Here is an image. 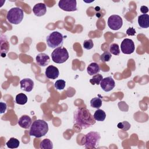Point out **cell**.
Segmentation results:
<instances>
[{
    "mask_svg": "<svg viewBox=\"0 0 149 149\" xmlns=\"http://www.w3.org/2000/svg\"><path fill=\"white\" fill-rule=\"evenodd\" d=\"M100 84L102 89L106 92L110 91L115 86V81L111 76L103 78L101 81Z\"/></svg>",
    "mask_w": 149,
    "mask_h": 149,
    "instance_id": "obj_10",
    "label": "cell"
},
{
    "mask_svg": "<svg viewBox=\"0 0 149 149\" xmlns=\"http://www.w3.org/2000/svg\"><path fill=\"white\" fill-rule=\"evenodd\" d=\"M45 74L49 79H55L59 76V71L56 67L53 65H49L45 69Z\"/></svg>",
    "mask_w": 149,
    "mask_h": 149,
    "instance_id": "obj_11",
    "label": "cell"
},
{
    "mask_svg": "<svg viewBox=\"0 0 149 149\" xmlns=\"http://www.w3.org/2000/svg\"><path fill=\"white\" fill-rule=\"evenodd\" d=\"M140 11L143 14H146L148 12V8L146 6H141L140 8Z\"/></svg>",
    "mask_w": 149,
    "mask_h": 149,
    "instance_id": "obj_31",
    "label": "cell"
},
{
    "mask_svg": "<svg viewBox=\"0 0 149 149\" xmlns=\"http://www.w3.org/2000/svg\"><path fill=\"white\" fill-rule=\"evenodd\" d=\"M111 54L108 51H105L104 53H102L100 56V59L103 62H108L110 61L111 58Z\"/></svg>",
    "mask_w": 149,
    "mask_h": 149,
    "instance_id": "obj_27",
    "label": "cell"
},
{
    "mask_svg": "<svg viewBox=\"0 0 149 149\" xmlns=\"http://www.w3.org/2000/svg\"><path fill=\"white\" fill-rule=\"evenodd\" d=\"M36 59L37 63L40 66H45L49 63L50 61L49 56L45 53L38 54L36 56Z\"/></svg>",
    "mask_w": 149,
    "mask_h": 149,
    "instance_id": "obj_14",
    "label": "cell"
},
{
    "mask_svg": "<svg viewBox=\"0 0 149 149\" xmlns=\"http://www.w3.org/2000/svg\"><path fill=\"white\" fill-rule=\"evenodd\" d=\"M24 17L23 10L19 7H14L8 10L6 15L8 21L13 24H18L21 23Z\"/></svg>",
    "mask_w": 149,
    "mask_h": 149,
    "instance_id": "obj_4",
    "label": "cell"
},
{
    "mask_svg": "<svg viewBox=\"0 0 149 149\" xmlns=\"http://www.w3.org/2000/svg\"><path fill=\"white\" fill-rule=\"evenodd\" d=\"M87 72L90 76H94L98 74L100 72V68L98 63L93 62L90 63L87 68Z\"/></svg>",
    "mask_w": 149,
    "mask_h": 149,
    "instance_id": "obj_17",
    "label": "cell"
},
{
    "mask_svg": "<svg viewBox=\"0 0 149 149\" xmlns=\"http://www.w3.org/2000/svg\"><path fill=\"white\" fill-rule=\"evenodd\" d=\"M59 7L66 12L77 10V2L76 0H61L58 2Z\"/></svg>",
    "mask_w": 149,
    "mask_h": 149,
    "instance_id": "obj_8",
    "label": "cell"
},
{
    "mask_svg": "<svg viewBox=\"0 0 149 149\" xmlns=\"http://www.w3.org/2000/svg\"><path fill=\"white\" fill-rule=\"evenodd\" d=\"M0 104H1V113H3L6 111L7 108V105L6 103L2 102H1Z\"/></svg>",
    "mask_w": 149,
    "mask_h": 149,
    "instance_id": "obj_30",
    "label": "cell"
},
{
    "mask_svg": "<svg viewBox=\"0 0 149 149\" xmlns=\"http://www.w3.org/2000/svg\"><path fill=\"white\" fill-rule=\"evenodd\" d=\"M66 85V82L64 80L59 79L55 81L54 84V86L56 90H63Z\"/></svg>",
    "mask_w": 149,
    "mask_h": 149,
    "instance_id": "obj_26",
    "label": "cell"
},
{
    "mask_svg": "<svg viewBox=\"0 0 149 149\" xmlns=\"http://www.w3.org/2000/svg\"><path fill=\"white\" fill-rule=\"evenodd\" d=\"M121 51L125 54H132L135 49L134 44L132 40L129 38L124 39L120 44Z\"/></svg>",
    "mask_w": 149,
    "mask_h": 149,
    "instance_id": "obj_9",
    "label": "cell"
},
{
    "mask_svg": "<svg viewBox=\"0 0 149 149\" xmlns=\"http://www.w3.org/2000/svg\"><path fill=\"white\" fill-rule=\"evenodd\" d=\"M46 41L48 46L51 48L61 47L63 42V36L61 33L54 31L47 36Z\"/></svg>",
    "mask_w": 149,
    "mask_h": 149,
    "instance_id": "obj_5",
    "label": "cell"
},
{
    "mask_svg": "<svg viewBox=\"0 0 149 149\" xmlns=\"http://www.w3.org/2000/svg\"><path fill=\"white\" fill-rule=\"evenodd\" d=\"M15 101L17 104L24 105L27 102V97L23 93H19L16 96Z\"/></svg>",
    "mask_w": 149,
    "mask_h": 149,
    "instance_id": "obj_20",
    "label": "cell"
},
{
    "mask_svg": "<svg viewBox=\"0 0 149 149\" xmlns=\"http://www.w3.org/2000/svg\"><path fill=\"white\" fill-rule=\"evenodd\" d=\"M20 84L21 89L26 92L31 91L34 87V81L29 78H25L21 80Z\"/></svg>",
    "mask_w": 149,
    "mask_h": 149,
    "instance_id": "obj_12",
    "label": "cell"
},
{
    "mask_svg": "<svg viewBox=\"0 0 149 149\" xmlns=\"http://www.w3.org/2000/svg\"><path fill=\"white\" fill-rule=\"evenodd\" d=\"M126 34L128 36H134L136 34V30L133 27H129L127 30H126Z\"/></svg>",
    "mask_w": 149,
    "mask_h": 149,
    "instance_id": "obj_29",
    "label": "cell"
},
{
    "mask_svg": "<svg viewBox=\"0 0 149 149\" xmlns=\"http://www.w3.org/2000/svg\"><path fill=\"white\" fill-rule=\"evenodd\" d=\"M101 135L97 132H90L87 133L83 140L86 148H96L99 144Z\"/></svg>",
    "mask_w": 149,
    "mask_h": 149,
    "instance_id": "obj_3",
    "label": "cell"
},
{
    "mask_svg": "<svg viewBox=\"0 0 149 149\" xmlns=\"http://www.w3.org/2000/svg\"><path fill=\"white\" fill-rule=\"evenodd\" d=\"M48 131V125L44 120L37 119L33 122L30 126L29 135L37 138L45 136Z\"/></svg>",
    "mask_w": 149,
    "mask_h": 149,
    "instance_id": "obj_2",
    "label": "cell"
},
{
    "mask_svg": "<svg viewBox=\"0 0 149 149\" xmlns=\"http://www.w3.org/2000/svg\"><path fill=\"white\" fill-rule=\"evenodd\" d=\"M93 116L95 120L102 122L105 120L106 118V113L104 111L98 108L95 111Z\"/></svg>",
    "mask_w": 149,
    "mask_h": 149,
    "instance_id": "obj_18",
    "label": "cell"
},
{
    "mask_svg": "<svg viewBox=\"0 0 149 149\" xmlns=\"http://www.w3.org/2000/svg\"><path fill=\"white\" fill-rule=\"evenodd\" d=\"M20 144V142L19 140H17L16 138L11 137L7 142H6V146L9 148H16L19 147Z\"/></svg>",
    "mask_w": 149,
    "mask_h": 149,
    "instance_id": "obj_21",
    "label": "cell"
},
{
    "mask_svg": "<svg viewBox=\"0 0 149 149\" xmlns=\"http://www.w3.org/2000/svg\"><path fill=\"white\" fill-rule=\"evenodd\" d=\"M102 79H103L102 76L98 73L93 76V77L90 80V82L93 85H94V84L98 85L100 84V82Z\"/></svg>",
    "mask_w": 149,
    "mask_h": 149,
    "instance_id": "obj_23",
    "label": "cell"
},
{
    "mask_svg": "<svg viewBox=\"0 0 149 149\" xmlns=\"http://www.w3.org/2000/svg\"><path fill=\"white\" fill-rule=\"evenodd\" d=\"M138 24L141 28L147 29L149 27V15L142 14L138 17Z\"/></svg>",
    "mask_w": 149,
    "mask_h": 149,
    "instance_id": "obj_16",
    "label": "cell"
},
{
    "mask_svg": "<svg viewBox=\"0 0 149 149\" xmlns=\"http://www.w3.org/2000/svg\"><path fill=\"white\" fill-rule=\"evenodd\" d=\"M102 100L99 97H94L90 101V105L93 108L98 109L102 105Z\"/></svg>",
    "mask_w": 149,
    "mask_h": 149,
    "instance_id": "obj_22",
    "label": "cell"
},
{
    "mask_svg": "<svg viewBox=\"0 0 149 149\" xmlns=\"http://www.w3.org/2000/svg\"><path fill=\"white\" fill-rule=\"evenodd\" d=\"M83 47L86 49H91L94 47V43L91 39L86 40L83 42Z\"/></svg>",
    "mask_w": 149,
    "mask_h": 149,
    "instance_id": "obj_28",
    "label": "cell"
},
{
    "mask_svg": "<svg viewBox=\"0 0 149 149\" xmlns=\"http://www.w3.org/2000/svg\"><path fill=\"white\" fill-rule=\"evenodd\" d=\"M40 148L42 149H52L53 148L52 142L48 139H45L40 142Z\"/></svg>",
    "mask_w": 149,
    "mask_h": 149,
    "instance_id": "obj_19",
    "label": "cell"
},
{
    "mask_svg": "<svg viewBox=\"0 0 149 149\" xmlns=\"http://www.w3.org/2000/svg\"><path fill=\"white\" fill-rule=\"evenodd\" d=\"M123 25V20L122 17L117 15H112L110 16L108 19V26L113 30H118L120 29Z\"/></svg>",
    "mask_w": 149,
    "mask_h": 149,
    "instance_id": "obj_7",
    "label": "cell"
},
{
    "mask_svg": "<svg viewBox=\"0 0 149 149\" xmlns=\"http://www.w3.org/2000/svg\"><path fill=\"white\" fill-rule=\"evenodd\" d=\"M117 127L122 130H124V131H127L129 130V129L131 127V125L130 124L127 122V121H123V122H119L118 125H117Z\"/></svg>",
    "mask_w": 149,
    "mask_h": 149,
    "instance_id": "obj_25",
    "label": "cell"
},
{
    "mask_svg": "<svg viewBox=\"0 0 149 149\" xmlns=\"http://www.w3.org/2000/svg\"><path fill=\"white\" fill-rule=\"evenodd\" d=\"M73 123L80 129H83L94 125L95 120L88 109L81 107L77 108L73 113Z\"/></svg>",
    "mask_w": 149,
    "mask_h": 149,
    "instance_id": "obj_1",
    "label": "cell"
},
{
    "mask_svg": "<svg viewBox=\"0 0 149 149\" xmlns=\"http://www.w3.org/2000/svg\"><path fill=\"white\" fill-rule=\"evenodd\" d=\"M33 12L37 16L40 17L44 16L47 12L46 5L44 3H38L34 6Z\"/></svg>",
    "mask_w": 149,
    "mask_h": 149,
    "instance_id": "obj_13",
    "label": "cell"
},
{
    "mask_svg": "<svg viewBox=\"0 0 149 149\" xmlns=\"http://www.w3.org/2000/svg\"><path fill=\"white\" fill-rule=\"evenodd\" d=\"M69 53L66 48L58 47L55 48L51 53V58L55 63H63L69 58Z\"/></svg>",
    "mask_w": 149,
    "mask_h": 149,
    "instance_id": "obj_6",
    "label": "cell"
},
{
    "mask_svg": "<svg viewBox=\"0 0 149 149\" xmlns=\"http://www.w3.org/2000/svg\"><path fill=\"white\" fill-rule=\"evenodd\" d=\"M109 51L110 53L115 55H118L120 54V50L118 44L113 43L110 45L109 46Z\"/></svg>",
    "mask_w": 149,
    "mask_h": 149,
    "instance_id": "obj_24",
    "label": "cell"
},
{
    "mask_svg": "<svg viewBox=\"0 0 149 149\" xmlns=\"http://www.w3.org/2000/svg\"><path fill=\"white\" fill-rule=\"evenodd\" d=\"M17 123L21 127L27 129L31 126L32 124V120L29 116L24 115L19 118Z\"/></svg>",
    "mask_w": 149,
    "mask_h": 149,
    "instance_id": "obj_15",
    "label": "cell"
}]
</instances>
